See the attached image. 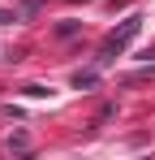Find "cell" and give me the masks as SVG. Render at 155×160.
I'll return each instance as SVG.
<instances>
[{
  "label": "cell",
  "instance_id": "cell-1",
  "mask_svg": "<svg viewBox=\"0 0 155 160\" xmlns=\"http://www.w3.org/2000/svg\"><path fill=\"white\" fill-rule=\"evenodd\" d=\"M138 30H142V18H138V13H129L116 30H108V39L99 43V65H112V61L134 43V35H138Z\"/></svg>",
  "mask_w": 155,
  "mask_h": 160
},
{
  "label": "cell",
  "instance_id": "cell-2",
  "mask_svg": "<svg viewBox=\"0 0 155 160\" xmlns=\"http://www.w3.org/2000/svg\"><path fill=\"white\" fill-rule=\"evenodd\" d=\"M95 82H99V78H95L91 69H78V74H73V87H78V91H91Z\"/></svg>",
  "mask_w": 155,
  "mask_h": 160
},
{
  "label": "cell",
  "instance_id": "cell-3",
  "mask_svg": "<svg viewBox=\"0 0 155 160\" xmlns=\"http://www.w3.org/2000/svg\"><path fill=\"white\" fill-rule=\"evenodd\" d=\"M9 152H30V143H26V134H13V138H9Z\"/></svg>",
  "mask_w": 155,
  "mask_h": 160
}]
</instances>
